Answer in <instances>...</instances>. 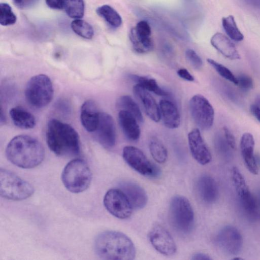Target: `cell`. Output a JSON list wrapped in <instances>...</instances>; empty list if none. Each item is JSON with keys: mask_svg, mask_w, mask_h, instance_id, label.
Returning <instances> with one entry per match:
<instances>
[{"mask_svg": "<svg viewBox=\"0 0 260 260\" xmlns=\"http://www.w3.org/2000/svg\"><path fill=\"white\" fill-rule=\"evenodd\" d=\"M129 38L133 49L138 53H147L153 49L151 29L147 21L141 20L132 28Z\"/></svg>", "mask_w": 260, "mask_h": 260, "instance_id": "obj_12", "label": "cell"}, {"mask_svg": "<svg viewBox=\"0 0 260 260\" xmlns=\"http://www.w3.org/2000/svg\"><path fill=\"white\" fill-rule=\"evenodd\" d=\"M254 139L252 134L244 133L241 139L240 149L242 158L247 169L254 175L258 173V168L254 155Z\"/></svg>", "mask_w": 260, "mask_h": 260, "instance_id": "obj_17", "label": "cell"}, {"mask_svg": "<svg viewBox=\"0 0 260 260\" xmlns=\"http://www.w3.org/2000/svg\"><path fill=\"white\" fill-rule=\"evenodd\" d=\"M122 156L132 168L143 176L157 178L160 174V169L152 163L140 149L136 147H124Z\"/></svg>", "mask_w": 260, "mask_h": 260, "instance_id": "obj_8", "label": "cell"}, {"mask_svg": "<svg viewBox=\"0 0 260 260\" xmlns=\"http://www.w3.org/2000/svg\"><path fill=\"white\" fill-rule=\"evenodd\" d=\"M250 110L252 114L260 122V106L256 104L251 105Z\"/></svg>", "mask_w": 260, "mask_h": 260, "instance_id": "obj_41", "label": "cell"}, {"mask_svg": "<svg viewBox=\"0 0 260 260\" xmlns=\"http://www.w3.org/2000/svg\"><path fill=\"white\" fill-rule=\"evenodd\" d=\"M52 82L47 75L39 74L32 77L27 83L24 94L31 106L41 108L47 106L53 96Z\"/></svg>", "mask_w": 260, "mask_h": 260, "instance_id": "obj_7", "label": "cell"}, {"mask_svg": "<svg viewBox=\"0 0 260 260\" xmlns=\"http://www.w3.org/2000/svg\"><path fill=\"white\" fill-rule=\"evenodd\" d=\"M118 121L125 137L131 141H137L140 136V129L138 120L130 113L120 110L118 115Z\"/></svg>", "mask_w": 260, "mask_h": 260, "instance_id": "obj_22", "label": "cell"}, {"mask_svg": "<svg viewBox=\"0 0 260 260\" xmlns=\"http://www.w3.org/2000/svg\"><path fill=\"white\" fill-rule=\"evenodd\" d=\"M207 61L220 76L237 85V77L228 68L211 58H208Z\"/></svg>", "mask_w": 260, "mask_h": 260, "instance_id": "obj_34", "label": "cell"}, {"mask_svg": "<svg viewBox=\"0 0 260 260\" xmlns=\"http://www.w3.org/2000/svg\"><path fill=\"white\" fill-rule=\"evenodd\" d=\"M169 218L172 226L177 232L186 234L192 231L194 223V212L186 198L176 196L171 199Z\"/></svg>", "mask_w": 260, "mask_h": 260, "instance_id": "obj_6", "label": "cell"}, {"mask_svg": "<svg viewBox=\"0 0 260 260\" xmlns=\"http://www.w3.org/2000/svg\"><path fill=\"white\" fill-rule=\"evenodd\" d=\"M160 119L169 128H176L180 124V116L176 105L172 101L162 99L159 101Z\"/></svg>", "mask_w": 260, "mask_h": 260, "instance_id": "obj_21", "label": "cell"}, {"mask_svg": "<svg viewBox=\"0 0 260 260\" xmlns=\"http://www.w3.org/2000/svg\"><path fill=\"white\" fill-rule=\"evenodd\" d=\"M6 154L8 159L16 166L31 169L43 161L45 151L38 140L29 136L21 135L15 136L9 142Z\"/></svg>", "mask_w": 260, "mask_h": 260, "instance_id": "obj_1", "label": "cell"}, {"mask_svg": "<svg viewBox=\"0 0 260 260\" xmlns=\"http://www.w3.org/2000/svg\"><path fill=\"white\" fill-rule=\"evenodd\" d=\"M133 92L142 106L146 115L152 120L159 121L160 119L159 105L148 91L136 84L133 87Z\"/></svg>", "mask_w": 260, "mask_h": 260, "instance_id": "obj_16", "label": "cell"}, {"mask_svg": "<svg viewBox=\"0 0 260 260\" xmlns=\"http://www.w3.org/2000/svg\"><path fill=\"white\" fill-rule=\"evenodd\" d=\"M150 152L153 159L158 163L162 164L168 158V152L163 143L155 137L152 138L149 144Z\"/></svg>", "mask_w": 260, "mask_h": 260, "instance_id": "obj_30", "label": "cell"}, {"mask_svg": "<svg viewBox=\"0 0 260 260\" xmlns=\"http://www.w3.org/2000/svg\"><path fill=\"white\" fill-rule=\"evenodd\" d=\"M237 78L238 81L237 85L241 88L244 90H249L253 87V80L248 75L245 74H240Z\"/></svg>", "mask_w": 260, "mask_h": 260, "instance_id": "obj_36", "label": "cell"}, {"mask_svg": "<svg viewBox=\"0 0 260 260\" xmlns=\"http://www.w3.org/2000/svg\"><path fill=\"white\" fill-rule=\"evenodd\" d=\"M191 259L193 260H209L212 258L207 254L197 253L192 255Z\"/></svg>", "mask_w": 260, "mask_h": 260, "instance_id": "obj_42", "label": "cell"}, {"mask_svg": "<svg viewBox=\"0 0 260 260\" xmlns=\"http://www.w3.org/2000/svg\"><path fill=\"white\" fill-rule=\"evenodd\" d=\"M185 57L189 63L195 69L199 70L202 67V59L194 50L191 49L186 50Z\"/></svg>", "mask_w": 260, "mask_h": 260, "instance_id": "obj_35", "label": "cell"}, {"mask_svg": "<svg viewBox=\"0 0 260 260\" xmlns=\"http://www.w3.org/2000/svg\"><path fill=\"white\" fill-rule=\"evenodd\" d=\"M215 241L220 249L229 255H237L243 246L241 233L232 225L223 227L217 234Z\"/></svg>", "mask_w": 260, "mask_h": 260, "instance_id": "obj_11", "label": "cell"}, {"mask_svg": "<svg viewBox=\"0 0 260 260\" xmlns=\"http://www.w3.org/2000/svg\"><path fill=\"white\" fill-rule=\"evenodd\" d=\"M188 141L191 154L198 162L205 165L211 161V154L199 128H194L188 133Z\"/></svg>", "mask_w": 260, "mask_h": 260, "instance_id": "obj_15", "label": "cell"}, {"mask_svg": "<svg viewBox=\"0 0 260 260\" xmlns=\"http://www.w3.org/2000/svg\"><path fill=\"white\" fill-rule=\"evenodd\" d=\"M92 173L87 162L76 158L70 161L64 168L61 180L69 191L78 193L86 190L92 180Z\"/></svg>", "mask_w": 260, "mask_h": 260, "instance_id": "obj_4", "label": "cell"}, {"mask_svg": "<svg viewBox=\"0 0 260 260\" xmlns=\"http://www.w3.org/2000/svg\"><path fill=\"white\" fill-rule=\"evenodd\" d=\"M38 1L39 0H13L14 5L22 9L31 8L35 6Z\"/></svg>", "mask_w": 260, "mask_h": 260, "instance_id": "obj_37", "label": "cell"}, {"mask_svg": "<svg viewBox=\"0 0 260 260\" xmlns=\"http://www.w3.org/2000/svg\"><path fill=\"white\" fill-rule=\"evenodd\" d=\"M17 20V17L13 12L11 6L5 3L0 4V23L3 26L14 24Z\"/></svg>", "mask_w": 260, "mask_h": 260, "instance_id": "obj_33", "label": "cell"}, {"mask_svg": "<svg viewBox=\"0 0 260 260\" xmlns=\"http://www.w3.org/2000/svg\"><path fill=\"white\" fill-rule=\"evenodd\" d=\"M148 238L152 246L161 254L171 256L176 253L177 247L174 239L162 225H154L149 232Z\"/></svg>", "mask_w": 260, "mask_h": 260, "instance_id": "obj_13", "label": "cell"}, {"mask_svg": "<svg viewBox=\"0 0 260 260\" xmlns=\"http://www.w3.org/2000/svg\"><path fill=\"white\" fill-rule=\"evenodd\" d=\"M47 5L50 8L56 10L63 9L62 0H45Z\"/></svg>", "mask_w": 260, "mask_h": 260, "instance_id": "obj_40", "label": "cell"}, {"mask_svg": "<svg viewBox=\"0 0 260 260\" xmlns=\"http://www.w3.org/2000/svg\"><path fill=\"white\" fill-rule=\"evenodd\" d=\"M100 113L95 103L91 100L84 102L81 107L80 120L88 132H94L98 126Z\"/></svg>", "mask_w": 260, "mask_h": 260, "instance_id": "obj_20", "label": "cell"}, {"mask_svg": "<svg viewBox=\"0 0 260 260\" xmlns=\"http://www.w3.org/2000/svg\"><path fill=\"white\" fill-rule=\"evenodd\" d=\"M10 115L14 125L20 128L30 129L36 125L34 116L20 106L12 108L10 111Z\"/></svg>", "mask_w": 260, "mask_h": 260, "instance_id": "obj_24", "label": "cell"}, {"mask_svg": "<svg viewBox=\"0 0 260 260\" xmlns=\"http://www.w3.org/2000/svg\"><path fill=\"white\" fill-rule=\"evenodd\" d=\"M131 78L137 84L148 91L153 92L159 96H166L168 95V93L162 89L153 78L135 75L131 76Z\"/></svg>", "mask_w": 260, "mask_h": 260, "instance_id": "obj_28", "label": "cell"}, {"mask_svg": "<svg viewBox=\"0 0 260 260\" xmlns=\"http://www.w3.org/2000/svg\"><path fill=\"white\" fill-rule=\"evenodd\" d=\"M71 26L76 34L84 39H91L94 35L92 26L83 20L77 19L73 20Z\"/></svg>", "mask_w": 260, "mask_h": 260, "instance_id": "obj_32", "label": "cell"}, {"mask_svg": "<svg viewBox=\"0 0 260 260\" xmlns=\"http://www.w3.org/2000/svg\"><path fill=\"white\" fill-rule=\"evenodd\" d=\"M197 189L200 198L206 203H213L218 198L217 184L210 176L204 175L201 176L197 181Z\"/></svg>", "mask_w": 260, "mask_h": 260, "instance_id": "obj_19", "label": "cell"}, {"mask_svg": "<svg viewBox=\"0 0 260 260\" xmlns=\"http://www.w3.org/2000/svg\"><path fill=\"white\" fill-rule=\"evenodd\" d=\"M223 129L227 143L232 149H235L236 140L234 136L227 127H223Z\"/></svg>", "mask_w": 260, "mask_h": 260, "instance_id": "obj_38", "label": "cell"}, {"mask_svg": "<svg viewBox=\"0 0 260 260\" xmlns=\"http://www.w3.org/2000/svg\"><path fill=\"white\" fill-rule=\"evenodd\" d=\"M96 254L107 260H133L136 255L135 246L124 234L107 231L100 233L94 243Z\"/></svg>", "mask_w": 260, "mask_h": 260, "instance_id": "obj_2", "label": "cell"}, {"mask_svg": "<svg viewBox=\"0 0 260 260\" xmlns=\"http://www.w3.org/2000/svg\"><path fill=\"white\" fill-rule=\"evenodd\" d=\"M35 191L29 182L5 169L0 170V194L4 199L23 200L31 196Z\"/></svg>", "mask_w": 260, "mask_h": 260, "instance_id": "obj_5", "label": "cell"}, {"mask_svg": "<svg viewBox=\"0 0 260 260\" xmlns=\"http://www.w3.org/2000/svg\"><path fill=\"white\" fill-rule=\"evenodd\" d=\"M63 8L67 14L72 18H80L84 15L83 0H62Z\"/></svg>", "mask_w": 260, "mask_h": 260, "instance_id": "obj_31", "label": "cell"}, {"mask_svg": "<svg viewBox=\"0 0 260 260\" xmlns=\"http://www.w3.org/2000/svg\"><path fill=\"white\" fill-rule=\"evenodd\" d=\"M222 27L229 38L236 42L243 40L244 36L237 26L233 15H229L222 18Z\"/></svg>", "mask_w": 260, "mask_h": 260, "instance_id": "obj_29", "label": "cell"}, {"mask_svg": "<svg viewBox=\"0 0 260 260\" xmlns=\"http://www.w3.org/2000/svg\"><path fill=\"white\" fill-rule=\"evenodd\" d=\"M233 259H238V260H240V259H243V258H241L240 257H235L233 258Z\"/></svg>", "mask_w": 260, "mask_h": 260, "instance_id": "obj_43", "label": "cell"}, {"mask_svg": "<svg viewBox=\"0 0 260 260\" xmlns=\"http://www.w3.org/2000/svg\"><path fill=\"white\" fill-rule=\"evenodd\" d=\"M212 46L225 57L230 59H239L240 55L234 44L224 35L217 32L211 38Z\"/></svg>", "mask_w": 260, "mask_h": 260, "instance_id": "obj_23", "label": "cell"}, {"mask_svg": "<svg viewBox=\"0 0 260 260\" xmlns=\"http://www.w3.org/2000/svg\"><path fill=\"white\" fill-rule=\"evenodd\" d=\"M96 12L113 28H118L122 24V19L120 14L113 7L108 5H104L98 7Z\"/></svg>", "mask_w": 260, "mask_h": 260, "instance_id": "obj_25", "label": "cell"}, {"mask_svg": "<svg viewBox=\"0 0 260 260\" xmlns=\"http://www.w3.org/2000/svg\"><path fill=\"white\" fill-rule=\"evenodd\" d=\"M46 142L49 149L59 156H73L79 154V137L70 124L56 119H50L47 126Z\"/></svg>", "mask_w": 260, "mask_h": 260, "instance_id": "obj_3", "label": "cell"}, {"mask_svg": "<svg viewBox=\"0 0 260 260\" xmlns=\"http://www.w3.org/2000/svg\"><path fill=\"white\" fill-rule=\"evenodd\" d=\"M191 116L196 124L203 130H208L213 125L214 110L209 101L201 94L194 95L189 102Z\"/></svg>", "mask_w": 260, "mask_h": 260, "instance_id": "obj_9", "label": "cell"}, {"mask_svg": "<svg viewBox=\"0 0 260 260\" xmlns=\"http://www.w3.org/2000/svg\"><path fill=\"white\" fill-rule=\"evenodd\" d=\"M177 74L181 78L188 81H193L194 79L193 76L185 68L179 69Z\"/></svg>", "mask_w": 260, "mask_h": 260, "instance_id": "obj_39", "label": "cell"}, {"mask_svg": "<svg viewBox=\"0 0 260 260\" xmlns=\"http://www.w3.org/2000/svg\"><path fill=\"white\" fill-rule=\"evenodd\" d=\"M117 106L120 110L126 111L132 114L139 122L143 121V115L138 104L129 95L120 96L117 101Z\"/></svg>", "mask_w": 260, "mask_h": 260, "instance_id": "obj_26", "label": "cell"}, {"mask_svg": "<svg viewBox=\"0 0 260 260\" xmlns=\"http://www.w3.org/2000/svg\"><path fill=\"white\" fill-rule=\"evenodd\" d=\"M103 203L107 210L118 218L127 219L131 216L133 208L120 189L112 188L108 190L104 197Z\"/></svg>", "mask_w": 260, "mask_h": 260, "instance_id": "obj_10", "label": "cell"}, {"mask_svg": "<svg viewBox=\"0 0 260 260\" xmlns=\"http://www.w3.org/2000/svg\"><path fill=\"white\" fill-rule=\"evenodd\" d=\"M95 132L98 142L106 148L114 147L116 135L114 121L112 117L105 112H101L99 121Z\"/></svg>", "mask_w": 260, "mask_h": 260, "instance_id": "obj_14", "label": "cell"}, {"mask_svg": "<svg viewBox=\"0 0 260 260\" xmlns=\"http://www.w3.org/2000/svg\"><path fill=\"white\" fill-rule=\"evenodd\" d=\"M125 194L133 209L143 208L147 203V196L145 190L138 184L125 181L120 184V188Z\"/></svg>", "mask_w": 260, "mask_h": 260, "instance_id": "obj_18", "label": "cell"}, {"mask_svg": "<svg viewBox=\"0 0 260 260\" xmlns=\"http://www.w3.org/2000/svg\"><path fill=\"white\" fill-rule=\"evenodd\" d=\"M238 197L246 214L250 218H256L258 215L257 204L250 190Z\"/></svg>", "mask_w": 260, "mask_h": 260, "instance_id": "obj_27", "label": "cell"}]
</instances>
